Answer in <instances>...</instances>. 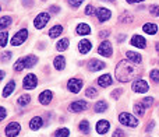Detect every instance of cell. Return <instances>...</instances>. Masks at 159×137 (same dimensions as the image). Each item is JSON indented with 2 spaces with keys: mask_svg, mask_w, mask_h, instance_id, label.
Wrapping results in <instances>:
<instances>
[{
  "mask_svg": "<svg viewBox=\"0 0 159 137\" xmlns=\"http://www.w3.org/2000/svg\"><path fill=\"white\" fill-rule=\"evenodd\" d=\"M145 109L147 108H145V105H144L143 102H138V104L134 105V112L137 113L138 116H143L144 113H145Z\"/></svg>",
  "mask_w": 159,
  "mask_h": 137,
  "instance_id": "cell-28",
  "label": "cell"
},
{
  "mask_svg": "<svg viewBox=\"0 0 159 137\" xmlns=\"http://www.w3.org/2000/svg\"><path fill=\"white\" fill-rule=\"evenodd\" d=\"M42 125H43V120H42L41 116H34L30 122V129L31 130H38V129L42 127Z\"/></svg>",
  "mask_w": 159,
  "mask_h": 137,
  "instance_id": "cell-19",
  "label": "cell"
},
{
  "mask_svg": "<svg viewBox=\"0 0 159 137\" xmlns=\"http://www.w3.org/2000/svg\"><path fill=\"white\" fill-rule=\"evenodd\" d=\"M120 92H121V90H116V91H115V92H113V94H112V97H113V98H115V99H116V98H117V97H119V94H120Z\"/></svg>",
  "mask_w": 159,
  "mask_h": 137,
  "instance_id": "cell-47",
  "label": "cell"
},
{
  "mask_svg": "<svg viewBox=\"0 0 159 137\" xmlns=\"http://www.w3.org/2000/svg\"><path fill=\"white\" fill-rule=\"evenodd\" d=\"M131 88H133V91H134V92L144 94V92H147V91L149 90V85H148V83H147L145 80H143V78H137L134 83H133Z\"/></svg>",
  "mask_w": 159,
  "mask_h": 137,
  "instance_id": "cell-5",
  "label": "cell"
},
{
  "mask_svg": "<svg viewBox=\"0 0 159 137\" xmlns=\"http://www.w3.org/2000/svg\"><path fill=\"white\" fill-rule=\"evenodd\" d=\"M53 66L56 67V70H63L66 67V59H64V56H61V55L56 56L55 60H53Z\"/></svg>",
  "mask_w": 159,
  "mask_h": 137,
  "instance_id": "cell-23",
  "label": "cell"
},
{
  "mask_svg": "<svg viewBox=\"0 0 159 137\" xmlns=\"http://www.w3.org/2000/svg\"><path fill=\"white\" fill-rule=\"evenodd\" d=\"M67 88L71 91L73 94H77L82 88V80L81 78H70L67 83Z\"/></svg>",
  "mask_w": 159,
  "mask_h": 137,
  "instance_id": "cell-10",
  "label": "cell"
},
{
  "mask_svg": "<svg viewBox=\"0 0 159 137\" xmlns=\"http://www.w3.org/2000/svg\"><path fill=\"white\" fill-rule=\"evenodd\" d=\"M98 52L101 56H105V58H110L113 53V49H112V44L109 41H103L98 48Z\"/></svg>",
  "mask_w": 159,
  "mask_h": 137,
  "instance_id": "cell-8",
  "label": "cell"
},
{
  "mask_svg": "<svg viewBox=\"0 0 159 137\" xmlns=\"http://www.w3.org/2000/svg\"><path fill=\"white\" fill-rule=\"evenodd\" d=\"M119 20H120V22L121 21H123V22H131L133 21V16L126 11V13H124V16H120V18H119Z\"/></svg>",
  "mask_w": 159,
  "mask_h": 137,
  "instance_id": "cell-35",
  "label": "cell"
},
{
  "mask_svg": "<svg viewBox=\"0 0 159 137\" xmlns=\"http://www.w3.org/2000/svg\"><path fill=\"white\" fill-rule=\"evenodd\" d=\"M95 13H96V11H95V8H93L92 4H89V6H87V7H85V14H87V16H93Z\"/></svg>",
  "mask_w": 159,
  "mask_h": 137,
  "instance_id": "cell-39",
  "label": "cell"
},
{
  "mask_svg": "<svg viewBox=\"0 0 159 137\" xmlns=\"http://www.w3.org/2000/svg\"><path fill=\"white\" fill-rule=\"evenodd\" d=\"M141 102L145 105V108H149L152 104H154V98H152V97H147V98H144Z\"/></svg>",
  "mask_w": 159,
  "mask_h": 137,
  "instance_id": "cell-37",
  "label": "cell"
},
{
  "mask_svg": "<svg viewBox=\"0 0 159 137\" xmlns=\"http://www.w3.org/2000/svg\"><path fill=\"white\" fill-rule=\"evenodd\" d=\"M131 45L135 48H140V49H144L147 46V42H145V38L141 35H134L131 38Z\"/></svg>",
  "mask_w": 159,
  "mask_h": 137,
  "instance_id": "cell-16",
  "label": "cell"
},
{
  "mask_svg": "<svg viewBox=\"0 0 159 137\" xmlns=\"http://www.w3.org/2000/svg\"><path fill=\"white\" fill-rule=\"evenodd\" d=\"M50 10H52L53 13H59V11H60V7H59V6H52Z\"/></svg>",
  "mask_w": 159,
  "mask_h": 137,
  "instance_id": "cell-45",
  "label": "cell"
},
{
  "mask_svg": "<svg viewBox=\"0 0 159 137\" xmlns=\"http://www.w3.org/2000/svg\"><path fill=\"white\" fill-rule=\"evenodd\" d=\"M10 24H11V17L4 16V17H2V18H0V28H2V30L7 28Z\"/></svg>",
  "mask_w": 159,
  "mask_h": 137,
  "instance_id": "cell-31",
  "label": "cell"
},
{
  "mask_svg": "<svg viewBox=\"0 0 159 137\" xmlns=\"http://www.w3.org/2000/svg\"><path fill=\"white\" fill-rule=\"evenodd\" d=\"M49 20H50V14L46 13V11H42V13H39L38 16L35 17L34 25H35V28H38V30H42V28H45V25L49 22Z\"/></svg>",
  "mask_w": 159,
  "mask_h": 137,
  "instance_id": "cell-3",
  "label": "cell"
},
{
  "mask_svg": "<svg viewBox=\"0 0 159 137\" xmlns=\"http://www.w3.org/2000/svg\"><path fill=\"white\" fill-rule=\"evenodd\" d=\"M91 49H92V44H91L89 41H87V39H82V41L78 42V52L81 53V55H85V53H88Z\"/></svg>",
  "mask_w": 159,
  "mask_h": 137,
  "instance_id": "cell-15",
  "label": "cell"
},
{
  "mask_svg": "<svg viewBox=\"0 0 159 137\" xmlns=\"http://www.w3.org/2000/svg\"><path fill=\"white\" fill-rule=\"evenodd\" d=\"M154 126H155V122H149V125L145 127V132H147V133H149L152 129H154Z\"/></svg>",
  "mask_w": 159,
  "mask_h": 137,
  "instance_id": "cell-43",
  "label": "cell"
},
{
  "mask_svg": "<svg viewBox=\"0 0 159 137\" xmlns=\"http://www.w3.org/2000/svg\"><path fill=\"white\" fill-rule=\"evenodd\" d=\"M31 101V97L28 95V94H24V95H21L18 98V101H17V104L20 105V106H25V105H28Z\"/></svg>",
  "mask_w": 159,
  "mask_h": 137,
  "instance_id": "cell-29",
  "label": "cell"
},
{
  "mask_svg": "<svg viewBox=\"0 0 159 137\" xmlns=\"http://www.w3.org/2000/svg\"><path fill=\"white\" fill-rule=\"evenodd\" d=\"M82 2H84V0H69V4L71 6V7L77 8V7H80V6L82 4Z\"/></svg>",
  "mask_w": 159,
  "mask_h": 137,
  "instance_id": "cell-40",
  "label": "cell"
},
{
  "mask_svg": "<svg viewBox=\"0 0 159 137\" xmlns=\"http://www.w3.org/2000/svg\"><path fill=\"white\" fill-rule=\"evenodd\" d=\"M78 129L81 130V132L84 133V135H89V130H91V127H89V123H88L87 120H82L81 123H80Z\"/></svg>",
  "mask_w": 159,
  "mask_h": 137,
  "instance_id": "cell-30",
  "label": "cell"
},
{
  "mask_svg": "<svg viewBox=\"0 0 159 137\" xmlns=\"http://www.w3.org/2000/svg\"><path fill=\"white\" fill-rule=\"evenodd\" d=\"M124 39H126V34H121V35H119L117 41H119V42H121V41H124Z\"/></svg>",
  "mask_w": 159,
  "mask_h": 137,
  "instance_id": "cell-49",
  "label": "cell"
},
{
  "mask_svg": "<svg viewBox=\"0 0 159 137\" xmlns=\"http://www.w3.org/2000/svg\"><path fill=\"white\" fill-rule=\"evenodd\" d=\"M124 136V133H123V130H120V129H117V130H115V135H113L112 137H123Z\"/></svg>",
  "mask_w": 159,
  "mask_h": 137,
  "instance_id": "cell-42",
  "label": "cell"
},
{
  "mask_svg": "<svg viewBox=\"0 0 159 137\" xmlns=\"http://www.w3.org/2000/svg\"><path fill=\"white\" fill-rule=\"evenodd\" d=\"M129 4H134V3H140V2H144V0H126Z\"/></svg>",
  "mask_w": 159,
  "mask_h": 137,
  "instance_id": "cell-48",
  "label": "cell"
},
{
  "mask_svg": "<svg viewBox=\"0 0 159 137\" xmlns=\"http://www.w3.org/2000/svg\"><path fill=\"white\" fill-rule=\"evenodd\" d=\"M99 35H101L102 38H107V36H109V31H102Z\"/></svg>",
  "mask_w": 159,
  "mask_h": 137,
  "instance_id": "cell-46",
  "label": "cell"
},
{
  "mask_svg": "<svg viewBox=\"0 0 159 137\" xmlns=\"http://www.w3.org/2000/svg\"><path fill=\"white\" fill-rule=\"evenodd\" d=\"M141 73V68L137 67V64L127 60H120L116 66L115 76L120 83H129L130 80L137 78Z\"/></svg>",
  "mask_w": 159,
  "mask_h": 137,
  "instance_id": "cell-1",
  "label": "cell"
},
{
  "mask_svg": "<svg viewBox=\"0 0 159 137\" xmlns=\"http://www.w3.org/2000/svg\"><path fill=\"white\" fill-rule=\"evenodd\" d=\"M69 109L71 111V112H84L85 109H88V102L82 101V99H80V101H73L71 104H70Z\"/></svg>",
  "mask_w": 159,
  "mask_h": 137,
  "instance_id": "cell-11",
  "label": "cell"
},
{
  "mask_svg": "<svg viewBox=\"0 0 159 137\" xmlns=\"http://www.w3.org/2000/svg\"><path fill=\"white\" fill-rule=\"evenodd\" d=\"M0 111H2V118H0V119H2V120H3V119L6 118V109H4V108H2V109H0Z\"/></svg>",
  "mask_w": 159,
  "mask_h": 137,
  "instance_id": "cell-50",
  "label": "cell"
},
{
  "mask_svg": "<svg viewBox=\"0 0 159 137\" xmlns=\"http://www.w3.org/2000/svg\"><path fill=\"white\" fill-rule=\"evenodd\" d=\"M155 49H157V52H159V42L157 44V46H155Z\"/></svg>",
  "mask_w": 159,
  "mask_h": 137,
  "instance_id": "cell-51",
  "label": "cell"
},
{
  "mask_svg": "<svg viewBox=\"0 0 159 137\" xmlns=\"http://www.w3.org/2000/svg\"><path fill=\"white\" fill-rule=\"evenodd\" d=\"M149 11H151V16L154 17H159V6H151L149 7Z\"/></svg>",
  "mask_w": 159,
  "mask_h": 137,
  "instance_id": "cell-38",
  "label": "cell"
},
{
  "mask_svg": "<svg viewBox=\"0 0 159 137\" xmlns=\"http://www.w3.org/2000/svg\"><path fill=\"white\" fill-rule=\"evenodd\" d=\"M77 34L81 36H85V35H89L91 34V27L88 24H85V22H81V24L77 25Z\"/></svg>",
  "mask_w": 159,
  "mask_h": 137,
  "instance_id": "cell-21",
  "label": "cell"
},
{
  "mask_svg": "<svg viewBox=\"0 0 159 137\" xmlns=\"http://www.w3.org/2000/svg\"><path fill=\"white\" fill-rule=\"evenodd\" d=\"M38 85V78H36L35 74H28L25 76L24 81H22V87L25 90H34V88Z\"/></svg>",
  "mask_w": 159,
  "mask_h": 137,
  "instance_id": "cell-9",
  "label": "cell"
},
{
  "mask_svg": "<svg viewBox=\"0 0 159 137\" xmlns=\"http://www.w3.org/2000/svg\"><path fill=\"white\" fill-rule=\"evenodd\" d=\"M126 56H127V59H129L130 62H133V63H135V64H140L141 62H143L141 55L140 53H137V52H131V50H129V52H126Z\"/></svg>",
  "mask_w": 159,
  "mask_h": 137,
  "instance_id": "cell-20",
  "label": "cell"
},
{
  "mask_svg": "<svg viewBox=\"0 0 159 137\" xmlns=\"http://www.w3.org/2000/svg\"><path fill=\"white\" fill-rule=\"evenodd\" d=\"M112 83H113V80H112V76H110V74H103V76H101L98 78V84L103 88L112 85Z\"/></svg>",
  "mask_w": 159,
  "mask_h": 137,
  "instance_id": "cell-18",
  "label": "cell"
},
{
  "mask_svg": "<svg viewBox=\"0 0 159 137\" xmlns=\"http://www.w3.org/2000/svg\"><path fill=\"white\" fill-rule=\"evenodd\" d=\"M85 94H87L88 98H95V97L98 95V91H96L93 87H89L87 91H85Z\"/></svg>",
  "mask_w": 159,
  "mask_h": 137,
  "instance_id": "cell-34",
  "label": "cell"
},
{
  "mask_svg": "<svg viewBox=\"0 0 159 137\" xmlns=\"http://www.w3.org/2000/svg\"><path fill=\"white\" fill-rule=\"evenodd\" d=\"M69 39L67 38H63V39H60V41L56 44V49L57 50H60V52H63V50H66L67 49V46H69Z\"/></svg>",
  "mask_w": 159,
  "mask_h": 137,
  "instance_id": "cell-27",
  "label": "cell"
},
{
  "mask_svg": "<svg viewBox=\"0 0 159 137\" xmlns=\"http://www.w3.org/2000/svg\"><path fill=\"white\" fill-rule=\"evenodd\" d=\"M27 38H28V31L24 28V30L18 31V32L11 38V45H14V46H20V45H22L25 41H27Z\"/></svg>",
  "mask_w": 159,
  "mask_h": 137,
  "instance_id": "cell-6",
  "label": "cell"
},
{
  "mask_svg": "<svg viewBox=\"0 0 159 137\" xmlns=\"http://www.w3.org/2000/svg\"><path fill=\"white\" fill-rule=\"evenodd\" d=\"M52 98H53V92L50 90H45L39 94V102H41L42 105H49Z\"/></svg>",
  "mask_w": 159,
  "mask_h": 137,
  "instance_id": "cell-13",
  "label": "cell"
},
{
  "mask_svg": "<svg viewBox=\"0 0 159 137\" xmlns=\"http://www.w3.org/2000/svg\"><path fill=\"white\" fill-rule=\"evenodd\" d=\"M38 63V58L36 56H25V58H20L14 64V70L16 71H22L24 68H31Z\"/></svg>",
  "mask_w": 159,
  "mask_h": 137,
  "instance_id": "cell-2",
  "label": "cell"
},
{
  "mask_svg": "<svg viewBox=\"0 0 159 137\" xmlns=\"http://www.w3.org/2000/svg\"><path fill=\"white\" fill-rule=\"evenodd\" d=\"M149 76H151V78H152V81L154 83H159V70H157V68L152 70Z\"/></svg>",
  "mask_w": 159,
  "mask_h": 137,
  "instance_id": "cell-36",
  "label": "cell"
},
{
  "mask_svg": "<svg viewBox=\"0 0 159 137\" xmlns=\"http://www.w3.org/2000/svg\"><path fill=\"white\" fill-rule=\"evenodd\" d=\"M61 32H63V27H61L60 24H57V25H55V27H52V30L49 31V36L50 38H56V36H59Z\"/></svg>",
  "mask_w": 159,
  "mask_h": 137,
  "instance_id": "cell-26",
  "label": "cell"
},
{
  "mask_svg": "<svg viewBox=\"0 0 159 137\" xmlns=\"http://www.w3.org/2000/svg\"><path fill=\"white\" fill-rule=\"evenodd\" d=\"M88 68H89L91 71H99V70H102V68H105V63L98 60V59H91L89 63H88Z\"/></svg>",
  "mask_w": 159,
  "mask_h": 137,
  "instance_id": "cell-17",
  "label": "cell"
},
{
  "mask_svg": "<svg viewBox=\"0 0 159 137\" xmlns=\"http://www.w3.org/2000/svg\"><path fill=\"white\" fill-rule=\"evenodd\" d=\"M7 38H8V34L6 31H2L0 32V46L2 48H4L7 45Z\"/></svg>",
  "mask_w": 159,
  "mask_h": 137,
  "instance_id": "cell-33",
  "label": "cell"
},
{
  "mask_svg": "<svg viewBox=\"0 0 159 137\" xmlns=\"http://www.w3.org/2000/svg\"><path fill=\"white\" fill-rule=\"evenodd\" d=\"M4 132H6V136L7 137H16L21 132V126H20V123H17V122H11V123H8L7 126H6Z\"/></svg>",
  "mask_w": 159,
  "mask_h": 137,
  "instance_id": "cell-7",
  "label": "cell"
},
{
  "mask_svg": "<svg viewBox=\"0 0 159 137\" xmlns=\"http://www.w3.org/2000/svg\"><path fill=\"white\" fill-rule=\"evenodd\" d=\"M22 4H24V6H32L34 4V0H22Z\"/></svg>",
  "mask_w": 159,
  "mask_h": 137,
  "instance_id": "cell-44",
  "label": "cell"
},
{
  "mask_svg": "<svg viewBox=\"0 0 159 137\" xmlns=\"http://www.w3.org/2000/svg\"><path fill=\"white\" fill-rule=\"evenodd\" d=\"M110 129V123L107 120H99L96 123V132L98 135H106Z\"/></svg>",
  "mask_w": 159,
  "mask_h": 137,
  "instance_id": "cell-14",
  "label": "cell"
},
{
  "mask_svg": "<svg viewBox=\"0 0 159 137\" xmlns=\"http://www.w3.org/2000/svg\"><path fill=\"white\" fill-rule=\"evenodd\" d=\"M14 90H16V81L14 80H11V81H8L7 83V85L4 87V90H3V97H8V95H11V94L14 92Z\"/></svg>",
  "mask_w": 159,
  "mask_h": 137,
  "instance_id": "cell-24",
  "label": "cell"
},
{
  "mask_svg": "<svg viewBox=\"0 0 159 137\" xmlns=\"http://www.w3.org/2000/svg\"><path fill=\"white\" fill-rule=\"evenodd\" d=\"M11 56H13V53L11 52H4L2 55V62H8L11 59Z\"/></svg>",
  "mask_w": 159,
  "mask_h": 137,
  "instance_id": "cell-41",
  "label": "cell"
},
{
  "mask_svg": "<svg viewBox=\"0 0 159 137\" xmlns=\"http://www.w3.org/2000/svg\"><path fill=\"white\" fill-rule=\"evenodd\" d=\"M143 30L145 34H149V35H155L158 32V25L154 24V22H147V24L143 25Z\"/></svg>",
  "mask_w": 159,
  "mask_h": 137,
  "instance_id": "cell-22",
  "label": "cell"
},
{
  "mask_svg": "<svg viewBox=\"0 0 159 137\" xmlns=\"http://www.w3.org/2000/svg\"><path fill=\"white\" fill-rule=\"evenodd\" d=\"M70 136V130L66 129V127H61V129L56 130L55 137H69Z\"/></svg>",
  "mask_w": 159,
  "mask_h": 137,
  "instance_id": "cell-32",
  "label": "cell"
},
{
  "mask_svg": "<svg viewBox=\"0 0 159 137\" xmlns=\"http://www.w3.org/2000/svg\"><path fill=\"white\" fill-rule=\"evenodd\" d=\"M105 2H115V0H105Z\"/></svg>",
  "mask_w": 159,
  "mask_h": 137,
  "instance_id": "cell-52",
  "label": "cell"
},
{
  "mask_svg": "<svg viewBox=\"0 0 159 137\" xmlns=\"http://www.w3.org/2000/svg\"><path fill=\"white\" fill-rule=\"evenodd\" d=\"M96 17H98V20L101 22H105V21H107V20L112 17V11L109 10V8H106V7H99L98 10H96Z\"/></svg>",
  "mask_w": 159,
  "mask_h": 137,
  "instance_id": "cell-12",
  "label": "cell"
},
{
  "mask_svg": "<svg viewBox=\"0 0 159 137\" xmlns=\"http://www.w3.org/2000/svg\"><path fill=\"white\" fill-rule=\"evenodd\" d=\"M119 120H120L121 125H124V126H129V127H135L138 125L137 119H135L133 115L127 113V112H121L120 115H119Z\"/></svg>",
  "mask_w": 159,
  "mask_h": 137,
  "instance_id": "cell-4",
  "label": "cell"
},
{
  "mask_svg": "<svg viewBox=\"0 0 159 137\" xmlns=\"http://www.w3.org/2000/svg\"><path fill=\"white\" fill-rule=\"evenodd\" d=\"M93 109H95L96 113H103V112H106V109H107L106 101H98V102L95 104V106H93Z\"/></svg>",
  "mask_w": 159,
  "mask_h": 137,
  "instance_id": "cell-25",
  "label": "cell"
}]
</instances>
